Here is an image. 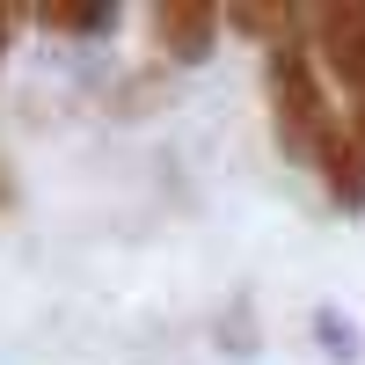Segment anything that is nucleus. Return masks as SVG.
Masks as SVG:
<instances>
[{
    "instance_id": "obj_1",
    "label": "nucleus",
    "mask_w": 365,
    "mask_h": 365,
    "mask_svg": "<svg viewBox=\"0 0 365 365\" xmlns=\"http://www.w3.org/2000/svg\"><path fill=\"white\" fill-rule=\"evenodd\" d=\"M263 88H270V125H278V146H285V161H307L322 168L329 154V139H336V110H329V88L314 73V58L299 51V44H270L263 58Z\"/></svg>"
},
{
    "instance_id": "obj_2",
    "label": "nucleus",
    "mask_w": 365,
    "mask_h": 365,
    "mask_svg": "<svg viewBox=\"0 0 365 365\" xmlns=\"http://www.w3.org/2000/svg\"><path fill=\"white\" fill-rule=\"evenodd\" d=\"M314 37H322V58L329 73L351 88V117H358V139H365V0H336V8H314Z\"/></svg>"
},
{
    "instance_id": "obj_3",
    "label": "nucleus",
    "mask_w": 365,
    "mask_h": 365,
    "mask_svg": "<svg viewBox=\"0 0 365 365\" xmlns=\"http://www.w3.org/2000/svg\"><path fill=\"white\" fill-rule=\"evenodd\" d=\"M220 8L212 0H154V44L175 58V66H205L212 44H220Z\"/></svg>"
},
{
    "instance_id": "obj_4",
    "label": "nucleus",
    "mask_w": 365,
    "mask_h": 365,
    "mask_svg": "<svg viewBox=\"0 0 365 365\" xmlns=\"http://www.w3.org/2000/svg\"><path fill=\"white\" fill-rule=\"evenodd\" d=\"M322 182H329V197H336L344 212H365V139H358L351 125L329 139V154H322Z\"/></svg>"
},
{
    "instance_id": "obj_5",
    "label": "nucleus",
    "mask_w": 365,
    "mask_h": 365,
    "mask_svg": "<svg viewBox=\"0 0 365 365\" xmlns=\"http://www.w3.org/2000/svg\"><path fill=\"white\" fill-rule=\"evenodd\" d=\"M37 22L58 37H103V29H117V0H44Z\"/></svg>"
},
{
    "instance_id": "obj_6",
    "label": "nucleus",
    "mask_w": 365,
    "mask_h": 365,
    "mask_svg": "<svg viewBox=\"0 0 365 365\" xmlns=\"http://www.w3.org/2000/svg\"><path fill=\"white\" fill-rule=\"evenodd\" d=\"M227 29H241V37H278V29H292V8L285 0H234V8H220Z\"/></svg>"
},
{
    "instance_id": "obj_7",
    "label": "nucleus",
    "mask_w": 365,
    "mask_h": 365,
    "mask_svg": "<svg viewBox=\"0 0 365 365\" xmlns=\"http://www.w3.org/2000/svg\"><path fill=\"white\" fill-rule=\"evenodd\" d=\"M322 344L336 351V358H351V351H358V336H344V322H336V314H322Z\"/></svg>"
},
{
    "instance_id": "obj_8",
    "label": "nucleus",
    "mask_w": 365,
    "mask_h": 365,
    "mask_svg": "<svg viewBox=\"0 0 365 365\" xmlns=\"http://www.w3.org/2000/svg\"><path fill=\"white\" fill-rule=\"evenodd\" d=\"M8 37H15V8L0 0V58H8Z\"/></svg>"
},
{
    "instance_id": "obj_9",
    "label": "nucleus",
    "mask_w": 365,
    "mask_h": 365,
    "mask_svg": "<svg viewBox=\"0 0 365 365\" xmlns=\"http://www.w3.org/2000/svg\"><path fill=\"white\" fill-rule=\"evenodd\" d=\"M8 205H15V175L0 168V212H8Z\"/></svg>"
}]
</instances>
